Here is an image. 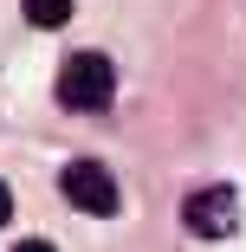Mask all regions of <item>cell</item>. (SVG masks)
<instances>
[{"mask_svg": "<svg viewBox=\"0 0 246 252\" xmlns=\"http://www.w3.org/2000/svg\"><path fill=\"white\" fill-rule=\"evenodd\" d=\"M110 97H117V71L104 52H71L59 65V104L65 110H104Z\"/></svg>", "mask_w": 246, "mask_h": 252, "instance_id": "6da1fadb", "label": "cell"}, {"mask_svg": "<svg viewBox=\"0 0 246 252\" xmlns=\"http://www.w3.org/2000/svg\"><path fill=\"white\" fill-rule=\"evenodd\" d=\"M59 188H65V200L78 214H117V181H110V168L104 162H71L65 175H59Z\"/></svg>", "mask_w": 246, "mask_h": 252, "instance_id": "7a4b0ae2", "label": "cell"}, {"mask_svg": "<svg viewBox=\"0 0 246 252\" xmlns=\"http://www.w3.org/2000/svg\"><path fill=\"white\" fill-rule=\"evenodd\" d=\"M181 220H188V233H201V239H227L240 226V194L233 188H201V194H188Z\"/></svg>", "mask_w": 246, "mask_h": 252, "instance_id": "3957f363", "label": "cell"}, {"mask_svg": "<svg viewBox=\"0 0 246 252\" xmlns=\"http://www.w3.org/2000/svg\"><path fill=\"white\" fill-rule=\"evenodd\" d=\"M20 7H26V20H33V26H45V32L71 20V0H20Z\"/></svg>", "mask_w": 246, "mask_h": 252, "instance_id": "277c9868", "label": "cell"}, {"mask_svg": "<svg viewBox=\"0 0 246 252\" xmlns=\"http://www.w3.org/2000/svg\"><path fill=\"white\" fill-rule=\"evenodd\" d=\"M13 220V194H7V181H0V226Z\"/></svg>", "mask_w": 246, "mask_h": 252, "instance_id": "5b68a950", "label": "cell"}, {"mask_svg": "<svg viewBox=\"0 0 246 252\" xmlns=\"http://www.w3.org/2000/svg\"><path fill=\"white\" fill-rule=\"evenodd\" d=\"M13 252H52V239H20Z\"/></svg>", "mask_w": 246, "mask_h": 252, "instance_id": "8992f818", "label": "cell"}]
</instances>
